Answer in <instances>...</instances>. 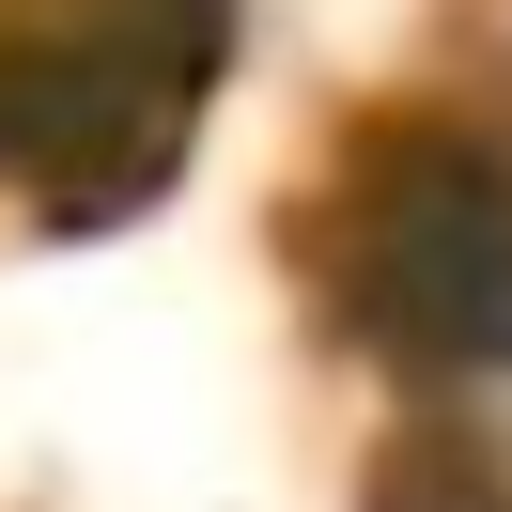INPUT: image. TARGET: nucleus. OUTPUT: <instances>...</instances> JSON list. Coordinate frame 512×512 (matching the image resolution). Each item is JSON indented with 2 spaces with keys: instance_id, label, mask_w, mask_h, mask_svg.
Wrapping results in <instances>:
<instances>
[{
  "instance_id": "nucleus-1",
  "label": "nucleus",
  "mask_w": 512,
  "mask_h": 512,
  "mask_svg": "<svg viewBox=\"0 0 512 512\" xmlns=\"http://www.w3.org/2000/svg\"><path fill=\"white\" fill-rule=\"evenodd\" d=\"M326 295L419 388L512 373V156L466 125L373 140L342 171V218H326Z\"/></svg>"
}]
</instances>
